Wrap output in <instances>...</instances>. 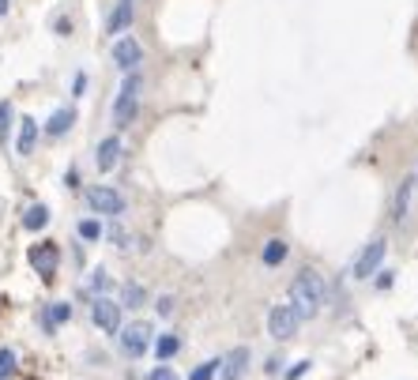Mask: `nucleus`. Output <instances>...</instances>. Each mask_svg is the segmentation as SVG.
Returning <instances> with one entry per match:
<instances>
[{"label":"nucleus","instance_id":"1","mask_svg":"<svg viewBox=\"0 0 418 380\" xmlns=\"http://www.w3.org/2000/svg\"><path fill=\"white\" fill-rule=\"evenodd\" d=\"M324 301H328V286H324L321 271L305 267L302 275L290 282V309L298 312V320H313L316 312L324 309Z\"/></svg>","mask_w":418,"mask_h":380},{"label":"nucleus","instance_id":"2","mask_svg":"<svg viewBox=\"0 0 418 380\" xmlns=\"http://www.w3.org/2000/svg\"><path fill=\"white\" fill-rule=\"evenodd\" d=\"M140 91H144V75L140 72H125L121 94L113 99V128H128L140 113Z\"/></svg>","mask_w":418,"mask_h":380},{"label":"nucleus","instance_id":"3","mask_svg":"<svg viewBox=\"0 0 418 380\" xmlns=\"http://www.w3.org/2000/svg\"><path fill=\"white\" fill-rule=\"evenodd\" d=\"M83 200H87V208H91L94 215H109V219H121L125 215V196H121L117 189H109V184H91V189L83 192Z\"/></svg>","mask_w":418,"mask_h":380},{"label":"nucleus","instance_id":"4","mask_svg":"<svg viewBox=\"0 0 418 380\" xmlns=\"http://www.w3.org/2000/svg\"><path fill=\"white\" fill-rule=\"evenodd\" d=\"M117 335H121V350H125L128 357H144L151 339H155V328L144 324V320H136V324H128V328H121Z\"/></svg>","mask_w":418,"mask_h":380},{"label":"nucleus","instance_id":"5","mask_svg":"<svg viewBox=\"0 0 418 380\" xmlns=\"http://www.w3.org/2000/svg\"><path fill=\"white\" fill-rule=\"evenodd\" d=\"M384 253H388V241H384V237H373V241L358 253L355 267H350V275H355V279H369V275H377L381 264H384Z\"/></svg>","mask_w":418,"mask_h":380},{"label":"nucleus","instance_id":"6","mask_svg":"<svg viewBox=\"0 0 418 380\" xmlns=\"http://www.w3.org/2000/svg\"><path fill=\"white\" fill-rule=\"evenodd\" d=\"M298 312L290 309V301H279L271 312H268V331L275 335V339H294L298 335Z\"/></svg>","mask_w":418,"mask_h":380},{"label":"nucleus","instance_id":"7","mask_svg":"<svg viewBox=\"0 0 418 380\" xmlns=\"http://www.w3.org/2000/svg\"><path fill=\"white\" fill-rule=\"evenodd\" d=\"M91 320H94L98 331L117 335L121 331V305H117L113 298H94L91 301Z\"/></svg>","mask_w":418,"mask_h":380},{"label":"nucleus","instance_id":"8","mask_svg":"<svg viewBox=\"0 0 418 380\" xmlns=\"http://www.w3.org/2000/svg\"><path fill=\"white\" fill-rule=\"evenodd\" d=\"M27 260H30V267H35L38 275L49 282L53 275H57V267H61V248L53 245V241H42V245H35L27 253Z\"/></svg>","mask_w":418,"mask_h":380},{"label":"nucleus","instance_id":"9","mask_svg":"<svg viewBox=\"0 0 418 380\" xmlns=\"http://www.w3.org/2000/svg\"><path fill=\"white\" fill-rule=\"evenodd\" d=\"M140 61H144V46L132 34H121L113 42V64L121 72H140Z\"/></svg>","mask_w":418,"mask_h":380},{"label":"nucleus","instance_id":"10","mask_svg":"<svg viewBox=\"0 0 418 380\" xmlns=\"http://www.w3.org/2000/svg\"><path fill=\"white\" fill-rule=\"evenodd\" d=\"M249 346H234L223 362H219V380H241L245 376V369H249Z\"/></svg>","mask_w":418,"mask_h":380},{"label":"nucleus","instance_id":"11","mask_svg":"<svg viewBox=\"0 0 418 380\" xmlns=\"http://www.w3.org/2000/svg\"><path fill=\"white\" fill-rule=\"evenodd\" d=\"M414 177H403L400 189H395V203H392V222H407L411 215V203H414Z\"/></svg>","mask_w":418,"mask_h":380},{"label":"nucleus","instance_id":"12","mask_svg":"<svg viewBox=\"0 0 418 380\" xmlns=\"http://www.w3.org/2000/svg\"><path fill=\"white\" fill-rule=\"evenodd\" d=\"M117 162H121V136H106L94 151V166H98V173H109Z\"/></svg>","mask_w":418,"mask_h":380},{"label":"nucleus","instance_id":"13","mask_svg":"<svg viewBox=\"0 0 418 380\" xmlns=\"http://www.w3.org/2000/svg\"><path fill=\"white\" fill-rule=\"evenodd\" d=\"M38 144V121L35 117H19V136H16V151L19 155H30Z\"/></svg>","mask_w":418,"mask_h":380},{"label":"nucleus","instance_id":"14","mask_svg":"<svg viewBox=\"0 0 418 380\" xmlns=\"http://www.w3.org/2000/svg\"><path fill=\"white\" fill-rule=\"evenodd\" d=\"M64 320H72V305H68V301H57V305H46V309H42V328H46L49 335L57 331Z\"/></svg>","mask_w":418,"mask_h":380},{"label":"nucleus","instance_id":"15","mask_svg":"<svg viewBox=\"0 0 418 380\" xmlns=\"http://www.w3.org/2000/svg\"><path fill=\"white\" fill-rule=\"evenodd\" d=\"M128 27H132V4H121V0H117V8L106 19V30H109V38H121Z\"/></svg>","mask_w":418,"mask_h":380},{"label":"nucleus","instance_id":"16","mask_svg":"<svg viewBox=\"0 0 418 380\" xmlns=\"http://www.w3.org/2000/svg\"><path fill=\"white\" fill-rule=\"evenodd\" d=\"M72 125H75V110H53V117L46 121V136H53V139H61L64 132H72Z\"/></svg>","mask_w":418,"mask_h":380},{"label":"nucleus","instance_id":"17","mask_svg":"<svg viewBox=\"0 0 418 380\" xmlns=\"http://www.w3.org/2000/svg\"><path fill=\"white\" fill-rule=\"evenodd\" d=\"M287 241H283V237H268V241H264V253H260V260H264V267H279L283 260H287Z\"/></svg>","mask_w":418,"mask_h":380},{"label":"nucleus","instance_id":"18","mask_svg":"<svg viewBox=\"0 0 418 380\" xmlns=\"http://www.w3.org/2000/svg\"><path fill=\"white\" fill-rule=\"evenodd\" d=\"M46 226H49V208L46 203H30V208L23 211V230L38 234V230H46Z\"/></svg>","mask_w":418,"mask_h":380},{"label":"nucleus","instance_id":"19","mask_svg":"<svg viewBox=\"0 0 418 380\" xmlns=\"http://www.w3.org/2000/svg\"><path fill=\"white\" fill-rule=\"evenodd\" d=\"M121 305L144 309V305H147V290L140 286V282H125V290H121Z\"/></svg>","mask_w":418,"mask_h":380},{"label":"nucleus","instance_id":"20","mask_svg":"<svg viewBox=\"0 0 418 380\" xmlns=\"http://www.w3.org/2000/svg\"><path fill=\"white\" fill-rule=\"evenodd\" d=\"M178 350H181V339H178V335H173V331L159 335V343H155V357H159L162 365H166V362H170V357L178 354Z\"/></svg>","mask_w":418,"mask_h":380},{"label":"nucleus","instance_id":"21","mask_svg":"<svg viewBox=\"0 0 418 380\" xmlns=\"http://www.w3.org/2000/svg\"><path fill=\"white\" fill-rule=\"evenodd\" d=\"M75 234H80L83 241H98V237H102L106 230H102V222H98V219H80V226H75Z\"/></svg>","mask_w":418,"mask_h":380},{"label":"nucleus","instance_id":"22","mask_svg":"<svg viewBox=\"0 0 418 380\" xmlns=\"http://www.w3.org/2000/svg\"><path fill=\"white\" fill-rule=\"evenodd\" d=\"M219 362H223V357H211V362L196 365L192 373H189V380H215V373H219Z\"/></svg>","mask_w":418,"mask_h":380},{"label":"nucleus","instance_id":"23","mask_svg":"<svg viewBox=\"0 0 418 380\" xmlns=\"http://www.w3.org/2000/svg\"><path fill=\"white\" fill-rule=\"evenodd\" d=\"M12 117H16L12 102H0V144H8V128H12Z\"/></svg>","mask_w":418,"mask_h":380},{"label":"nucleus","instance_id":"24","mask_svg":"<svg viewBox=\"0 0 418 380\" xmlns=\"http://www.w3.org/2000/svg\"><path fill=\"white\" fill-rule=\"evenodd\" d=\"M16 373V350H8V346H0V380H8Z\"/></svg>","mask_w":418,"mask_h":380},{"label":"nucleus","instance_id":"25","mask_svg":"<svg viewBox=\"0 0 418 380\" xmlns=\"http://www.w3.org/2000/svg\"><path fill=\"white\" fill-rule=\"evenodd\" d=\"M91 290H94V298H106V290H109V275H106L102 267H98L94 275H91Z\"/></svg>","mask_w":418,"mask_h":380},{"label":"nucleus","instance_id":"26","mask_svg":"<svg viewBox=\"0 0 418 380\" xmlns=\"http://www.w3.org/2000/svg\"><path fill=\"white\" fill-rule=\"evenodd\" d=\"M147 380H181V376L173 373L170 365H155V369H151V373H147Z\"/></svg>","mask_w":418,"mask_h":380},{"label":"nucleus","instance_id":"27","mask_svg":"<svg viewBox=\"0 0 418 380\" xmlns=\"http://www.w3.org/2000/svg\"><path fill=\"white\" fill-rule=\"evenodd\" d=\"M72 94H75V99H83V94H87V75H83V72H75V80H72Z\"/></svg>","mask_w":418,"mask_h":380},{"label":"nucleus","instance_id":"28","mask_svg":"<svg viewBox=\"0 0 418 380\" xmlns=\"http://www.w3.org/2000/svg\"><path fill=\"white\" fill-rule=\"evenodd\" d=\"M155 309H159V317H170V312H173V298L166 294V298H159L155 301Z\"/></svg>","mask_w":418,"mask_h":380},{"label":"nucleus","instance_id":"29","mask_svg":"<svg viewBox=\"0 0 418 380\" xmlns=\"http://www.w3.org/2000/svg\"><path fill=\"white\" fill-rule=\"evenodd\" d=\"M377 286H381V290H388V286H392V271H388V267H381V275H377Z\"/></svg>","mask_w":418,"mask_h":380},{"label":"nucleus","instance_id":"30","mask_svg":"<svg viewBox=\"0 0 418 380\" xmlns=\"http://www.w3.org/2000/svg\"><path fill=\"white\" fill-rule=\"evenodd\" d=\"M305 369H309V362H298V365H294V369H290V373H287V376H290V380H298V376L305 373Z\"/></svg>","mask_w":418,"mask_h":380},{"label":"nucleus","instance_id":"31","mask_svg":"<svg viewBox=\"0 0 418 380\" xmlns=\"http://www.w3.org/2000/svg\"><path fill=\"white\" fill-rule=\"evenodd\" d=\"M109 237H113L117 245H125V230H121V226H113V230H109Z\"/></svg>","mask_w":418,"mask_h":380},{"label":"nucleus","instance_id":"32","mask_svg":"<svg viewBox=\"0 0 418 380\" xmlns=\"http://www.w3.org/2000/svg\"><path fill=\"white\" fill-rule=\"evenodd\" d=\"M8 4H12V0H0V19L8 15Z\"/></svg>","mask_w":418,"mask_h":380},{"label":"nucleus","instance_id":"33","mask_svg":"<svg viewBox=\"0 0 418 380\" xmlns=\"http://www.w3.org/2000/svg\"><path fill=\"white\" fill-rule=\"evenodd\" d=\"M121 4H136V0H121Z\"/></svg>","mask_w":418,"mask_h":380}]
</instances>
